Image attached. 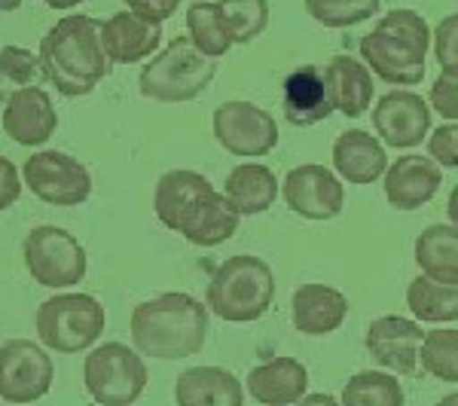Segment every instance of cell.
I'll return each instance as SVG.
<instances>
[{"label":"cell","mask_w":458,"mask_h":406,"mask_svg":"<svg viewBox=\"0 0 458 406\" xmlns=\"http://www.w3.org/2000/svg\"><path fill=\"white\" fill-rule=\"evenodd\" d=\"M40 71L64 98L89 95L110 73L101 43V21L92 16H62L40 40Z\"/></svg>","instance_id":"cell-1"},{"label":"cell","mask_w":458,"mask_h":406,"mask_svg":"<svg viewBox=\"0 0 458 406\" xmlns=\"http://www.w3.org/2000/svg\"><path fill=\"white\" fill-rule=\"evenodd\" d=\"M131 345L144 358L183 360L202 351L208 339V306L190 293H162L135 306Z\"/></svg>","instance_id":"cell-2"},{"label":"cell","mask_w":458,"mask_h":406,"mask_svg":"<svg viewBox=\"0 0 458 406\" xmlns=\"http://www.w3.org/2000/svg\"><path fill=\"white\" fill-rule=\"evenodd\" d=\"M434 37L428 21L412 10H391L367 37H360V58L376 77L391 86H419L425 80V58Z\"/></svg>","instance_id":"cell-3"},{"label":"cell","mask_w":458,"mask_h":406,"mask_svg":"<svg viewBox=\"0 0 458 406\" xmlns=\"http://www.w3.org/2000/svg\"><path fill=\"white\" fill-rule=\"evenodd\" d=\"M276 300V275L269 263L254 254L229 257L220 263L205 287V306L229 324H250L263 318Z\"/></svg>","instance_id":"cell-4"},{"label":"cell","mask_w":458,"mask_h":406,"mask_svg":"<svg viewBox=\"0 0 458 406\" xmlns=\"http://www.w3.org/2000/svg\"><path fill=\"white\" fill-rule=\"evenodd\" d=\"M214 77H217V64L211 55H205L190 37H172L165 49L141 71L138 89L150 101L183 105L199 98Z\"/></svg>","instance_id":"cell-5"},{"label":"cell","mask_w":458,"mask_h":406,"mask_svg":"<svg viewBox=\"0 0 458 406\" xmlns=\"http://www.w3.org/2000/svg\"><path fill=\"white\" fill-rule=\"evenodd\" d=\"M37 336L58 354H77L92 349L105 334V306L92 293H58L37 309Z\"/></svg>","instance_id":"cell-6"},{"label":"cell","mask_w":458,"mask_h":406,"mask_svg":"<svg viewBox=\"0 0 458 406\" xmlns=\"http://www.w3.org/2000/svg\"><path fill=\"white\" fill-rule=\"evenodd\" d=\"M83 385L95 403L129 406L144 394L147 367L144 354L123 343H105L83 364Z\"/></svg>","instance_id":"cell-7"},{"label":"cell","mask_w":458,"mask_h":406,"mask_svg":"<svg viewBox=\"0 0 458 406\" xmlns=\"http://www.w3.org/2000/svg\"><path fill=\"white\" fill-rule=\"evenodd\" d=\"M25 266L43 287H73L86 278V250L62 226H34L25 239Z\"/></svg>","instance_id":"cell-8"},{"label":"cell","mask_w":458,"mask_h":406,"mask_svg":"<svg viewBox=\"0 0 458 406\" xmlns=\"http://www.w3.org/2000/svg\"><path fill=\"white\" fill-rule=\"evenodd\" d=\"M25 187L47 205L73 208L92 196V174L80 159L62 150H40L25 159L21 165Z\"/></svg>","instance_id":"cell-9"},{"label":"cell","mask_w":458,"mask_h":406,"mask_svg":"<svg viewBox=\"0 0 458 406\" xmlns=\"http://www.w3.org/2000/svg\"><path fill=\"white\" fill-rule=\"evenodd\" d=\"M55 367L43 345L31 339H10L0 345V397L6 403L43 401L53 388Z\"/></svg>","instance_id":"cell-10"},{"label":"cell","mask_w":458,"mask_h":406,"mask_svg":"<svg viewBox=\"0 0 458 406\" xmlns=\"http://www.w3.org/2000/svg\"><path fill=\"white\" fill-rule=\"evenodd\" d=\"M214 138L233 156L257 159L276 150L278 123L250 101H224L214 110Z\"/></svg>","instance_id":"cell-11"},{"label":"cell","mask_w":458,"mask_h":406,"mask_svg":"<svg viewBox=\"0 0 458 406\" xmlns=\"http://www.w3.org/2000/svg\"><path fill=\"white\" fill-rule=\"evenodd\" d=\"M287 208L306 220H334L345 205V190L339 177L324 165H297L282 183Z\"/></svg>","instance_id":"cell-12"},{"label":"cell","mask_w":458,"mask_h":406,"mask_svg":"<svg viewBox=\"0 0 458 406\" xmlns=\"http://www.w3.org/2000/svg\"><path fill=\"white\" fill-rule=\"evenodd\" d=\"M425 330L416 321L401 315H382L367 327V351L379 367L397 376L419 373V351H422Z\"/></svg>","instance_id":"cell-13"},{"label":"cell","mask_w":458,"mask_h":406,"mask_svg":"<svg viewBox=\"0 0 458 406\" xmlns=\"http://www.w3.org/2000/svg\"><path fill=\"white\" fill-rule=\"evenodd\" d=\"M373 129L386 147H419L431 131V110L422 95L410 92V89H394L373 110Z\"/></svg>","instance_id":"cell-14"},{"label":"cell","mask_w":458,"mask_h":406,"mask_svg":"<svg viewBox=\"0 0 458 406\" xmlns=\"http://www.w3.org/2000/svg\"><path fill=\"white\" fill-rule=\"evenodd\" d=\"M58 114L55 105L43 89L21 86L6 98L4 107V131L10 141L21 147H40L55 135Z\"/></svg>","instance_id":"cell-15"},{"label":"cell","mask_w":458,"mask_h":406,"mask_svg":"<svg viewBox=\"0 0 458 406\" xmlns=\"http://www.w3.org/2000/svg\"><path fill=\"white\" fill-rule=\"evenodd\" d=\"M443 187V172L431 156H401L386 168V199L397 211H419Z\"/></svg>","instance_id":"cell-16"},{"label":"cell","mask_w":458,"mask_h":406,"mask_svg":"<svg viewBox=\"0 0 458 406\" xmlns=\"http://www.w3.org/2000/svg\"><path fill=\"white\" fill-rule=\"evenodd\" d=\"M101 43H105V53L114 64H138L159 49L162 28L157 21H147L125 10L101 21Z\"/></svg>","instance_id":"cell-17"},{"label":"cell","mask_w":458,"mask_h":406,"mask_svg":"<svg viewBox=\"0 0 458 406\" xmlns=\"http://www.w3.org/2000/svg\"><path fill=\"white\" fill-rule=\"evenodd\" d=\"M282 107L291 125H315L324 123L334 114V101H330V89L324 73L315 64H302L293 73H287L284 80V95H282Z\"/></svg>","instance_id":"cell-18"},{"label":"cell","mask_w":458,"mask_h":406,"mask_svg":"<svg viewBox=\"0 0 458 406\" xmlns=\"http://www.w3.org/2000/svg\"><path fill=\"white\" fill-rule=\"evenodd\" d=\"M293 327L306 336H327L343 327L349 300L330 284H302L291 300Z\"/></svg>","instance_id":"cell-19"},{"label":"cell","mask_w":458,"mask_h":406,"mask_svg":"<svg viewBox=\"0 0 458 406\" xmlns=\"http://www.w3.org/2000/svg\"><path fill=\"white\" fill-rule=\"evenodd\" d=\"M334 165L336 174L349 183H376L388 168L386 147L364 129H345L334 144Z\"/></svg>","instance_id":"cell-20"},{"label":"cell","mask_w":458,"mask_h":406,"mask_svg":"<svg viewBox=\"0 0 458 406\" xmlns=\"http://www.w3.org/2000/svg\"><path fill=\"white\" fill-rule=\"evenodd\" d=\"M309 388V373L293 358H272L248 373V391L263 406L302 403Z\"/></svg>","instance_id":"cell-21"},{"label":"cell","mask_w":458,"mask_h":406,"mask_svg":"<svg viewBox=\"0 0 458 406\" xmlns=\"http://www.w3.org/2000/svg\"><path fill=\"white\" fill-rule=\"evenodd\" d=\"M211 181L199 172H165L157 183V196H153V211H157L159 224L172 233H181L183 220L190 217V211L199 205V199L211 193Z\"/></svg>","instance_id":"cell-22"},{"label":"cell","mask_w":458,"mask_h":406,"mask_svg":"<svg viewBox=\"0 0 458 406\" xmlns=\"http://www.w3.org/2000/svg\"><path fill=\"white\" fill-rule=\"evenodd\" d=\"M242 211L229 202V196L224 193H205L199 199V205L190 211V217L183 220L181 235L190 241V245L199 248H217L224 245L226 239H233L235 230H239Z\"/></svg>","instance_id":"cell-23"},{"label":"cell","mask_w":458,"mask_h":406,"mask_svg":"<svg viewBox=\"0 0 458 406\" xmlns=\"http://www.w3.org/2000/svg\"><path fill=\"white\" fill-rule=\"evenodd\" d=\"M174 401L181 406H242L245 391L239 379L220 367H190L177 376Z\"/></svg>","instance_id":"cell-24"},{"label":"cell","mask_w":458,"mask_h":406,"mask_svg":"<svg viewBox=\"0 0 458 406\" xmlns=\"http://www.w3.org/2000/svg\"><path fill=\"white\" fill-rule=\"evenodd\" d=\"M324 80H327L330 101H334L339 114L352 116V120L367 114V107L373 101V77L367 71V64H360L352 55H336L324 71Z\"/></svg>","instance_id":"cell-25"},{"label":"cell","mask_w":458,"mask_h":406,"mask_svg":"<svg viewBox=\"0 0 458 406\" xmlns=\"http://www.w3.org/2000/svg\"><path fill=\"white\" fill-rule=\"evenodd\" d=\"M224 193L242 214H263L278 199V177L263 162H242L229 172Z\"/></svg>","instance_id":"cell-26"},{"label":"cell","mask_w":458,"mask_h":406,"mask_svg":"<svg viewBox=\"0 0 458 406\" xmlns=\"http://www.w3.org/2000/svg\"><path fill=\"white\" fill-rule=\"evenodd\" d=\"M406 306L416 315V321L425 324L458 321V282H443L422 272L406 287Z\"/></svg>","instance_id":"cell-27"},{"label":"cell","mask_w":458,"mask_h":406,"mask_svg":"<svg viewBox=\"0 0 458 406\" xmlns=\"http://www.w3.org/2000/svg\"><path fill=\"white\" fill-rule=\"evenodd\" d=\"M416 263L422 266L425 275L443 278V282H458V226H428L416 241Z\"/></svg>","instance_id":"cell-28"},{"label":"cell","mask_w":458,"mask_h":406,"mask_svg":"<svg viewBox=\"0 0 458 406\" xmlns=\"http://www.w3.org/2000/svg\"><path fill=\"white\" fill-rule=\"evenodd\" d=\"M187 28H190V40L202 49L205 55L220 58L233 49V34H229L224 13H220L217 4H208V0H199V4L190 6L187 13Z\"/></svg>","instance_id":"cell-29"},{"label":"cell","mask_w":458,"mask_h":406,"mask_svg":"<svg viewBox=\"0 0 458 406\" xmlns=\"http://www.w3.org/2000/svg\"><path fill=\"white\" fill-rule=\"evenodd\" d=\"M345 406H401L403 391L394 382V376L382 370L354 373L343 388Z\"/></svg>","instance_id":"cell-30"},{"label":"cell","mask_w":458,"mask_h":406,"mask_svg":"<svg viewBox=\"0 0 458 406\" xmlns=\"http://www.w3.org/2000/svg\"><path fill=\"white\" fill-rule=\"evenodd\" d=\"M419 367L440 382H458V330H431L422 339Z\"/></svg>","instance_id":"cell-31"},{"label":"cell","mask_w":458,"mask_h":406,"mask_svg":"<svg viewBox=\"0 0 458 406\" xmlns=\"http://www.w3.org/2000/svg\"><path fill=\"white\" fill-rule=\"evenodd\" d=\"M235 43L257 40L269 28V0H217Z\"/></svg>","instance_id":"cell-32"},{"label":"cell","mask_w":458,"mask_h":406,"mask_svg":"<svg viewBox=\"0 0 458 406\" xmlns=\"http://www.w3.org/2000/svg\"><path fill=\"white\" fill-rule=\"evenodd\" d=\"M306 13L324 28H352L379 13V0H306Z\"/></svg>","instance_id":"cell-33"},{"label":"cell","mask_w":458,"mask_h":406,"mask_svg":"<svg viewBox=\"0 0 458 406\" xmlns=\"http://www.w3.org/2000/svg\"><path fill=\"white\" fill-rule=\"evenodd\" d=\"M40 73V55L25 47H4L0 49V89H21L31 86Z\"/></svg>","instance_id":"cell-34"},{"label":"cell","mask_w":458,"mask_h":406,"mask_svg":"<svg viewBox=\"0 0 458 406\" xmlns=\"http://www.w3.org/2000/svg\"><path fill=\"white\" fill-rule=\"evenodd\" d=\"M434 58L446 73H458V13L434 28Z\"/></svg>","instance_id":"cell-35"},{"label":"cell","mask_w":458,"mask_h":406,"mask_svg":"<svg viewBox=\"0 0 458 406\" xmlns=\"http://www.w3.org/2000/svg\"><path fill=\"white\" fill-rule=\"evenodd\" d=\"M428 101H431L434 114L443 116V120H458V73L443 71L440 77L434 80L431 92H428Z\"/></svg>","instance_id":"cell-36"},{"label":"cell","mask_w":458,"mask_h":406,"mask_svg":"<svg viewBox=\"0 0 458 406\" xmlns=\"http://www.w3.org/2000/svg\"><path fill=\"white\" fill-rule=\"evenodd\" d=\"M428 156L443 168H458V123L434 129V135L428 138Z\"/></svg>","instance_id":"cell-37"},{"label":"cell","mask_w":458,"mask_h":406,"mask_svg":"<svg viewBox=\"0 0 458 406\" xmlns=\"http://www.w3.org/2000/svg\"><path fill=\"white\" fill-rule=\"evenodd\" d=\"M181 4L183 0H125V6H129L135 16H141L147 21H157V25H162L165 19H172Z\"/></svg>","instance_id":"cell-38"},{"label":"cell","mask_w":458,"mask_h":406,"mask_svg":"<svg viewBox=\"0 0 458 406\" xmlns=\"http://www.w3.org/2000/svg\"><path fill=\"white\" fill-rule=\"evenodd\" d=\"M19 196H21V181H19L16 162L0 156V211L13 208L19 202Z\"/></svg>","instance_id":"cell-39"},{"label":"cell","mask_w":458,"mask_h":406,"mask_svg":"<svg viewBox=\"0 0 458 406\" xmlns=\"http://www.w3.org/2000/svg\"><path fill=\"white\" fill-rule=\"evenodd\" d=\"M43 4L49 6V10H58V13H68L73 6H80L83 0H43Z\"/></svg>","instance_id":"cell-40"},{"label":"cell","mask_w":458,"mask_h":406,"mask_svg":"<svg viewBox=\"0 0 458 406\" xmlns=\"http://www.w3.org/2000/svg\"><path fill=\"white\" fill-rule=\"evenodd\" d=\"M446 214H449V220L458 226V187L449 193V202H446Z\"/></svg>","instance_id":"cell-41"},{"label":"cell","mask_w":458,"mask_h":406,"mask_svg":"<svg viewBox=\"0 0 458 406\" xmlns=\"http://www.w3.org/2000/svg\"><path fill=\"white\" fill-rule=\"evenodd\" d=\"M302 403H336V397H330V394H309V397H302Z\"/></svg>","instance_id":"cell-42"},{"label":"cell","mask_w":458,"mask_h":406,"mask_svg":"<svg viewBox=\"0 0 458 406\" xmlns=\"http://www.w3.org/2000/svg\"><path fill=\"white\" fill-rule=\"evenodd\" d=\"M21 6V0H0V16H6V13H16Z\"/></svg>","instance_id":"cell-43"},{"label":"cell","mask_w":458,"mask_h":406,"mask_svg":"<svg viewBox=\"0 0 458 406\" xmlns=\"http://www.w3.org/2000/svg\"><path fill=\"white\" fill-rule=\"evenodd\" d=\"M443 403H446V406H453V403H458V391H455V394H446V397H443Z\"/></svg>","instance_id":"cell-44"}]
</instances>
